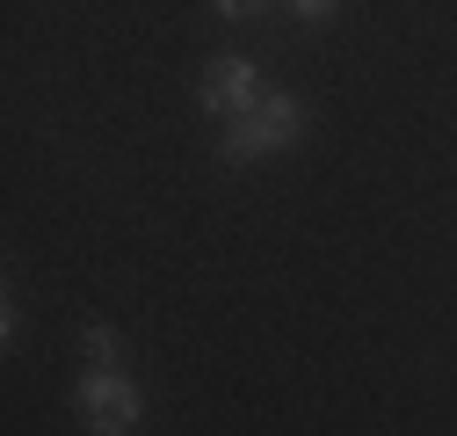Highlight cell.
<instances>
[{
	"label": "cell",
	"instance_id": "obj_6",
	"mask_svg": "<svg viewBox=\"0 0 457 436\" xmlns=\"http://www.w3.org/2000/svg\"><path fill=\"white\" fill-rule=\"evenodd\" d=\"M211 8H218V15H254L262 0H211Z\"/></svg>",
	"mask_w": 457,
	"mask_h": 436
},
{
	"label": "cell",
	"instance_id": "obj_3",
	"mask_svg": "<svg viewBox=\"0 0 457 436\" xmlns=\"http://www.w3.org/2000/svg\"><path fill=\"white\" fill-rule=\"evenodd\" d=\"M269 88H262V73L247 66V59H218L211 73H204V109L211 117H240V109H254Z\"/></svg>",
	"mask_w": 457,
	"mask_h": 436
},
{
	"label": "cell",
	"instance_id": "obj_4",
	"mask_svg": "<svg viewBox=\"0 0 457 436\" xmlns=\"http://www.w3.org/2000/svg\"><path fill=\"white\" fill-rule=\"evenodd\" d=\"M80 342H87V364H95V371H109V364H117V335H109V327H87Z\"/></svg>",
	"mask_w": 457,
	"mask_h": 436
},
{
	"label": "cell",
	"instance_id": "obj_2",
	"mask_svg": "<svg viewBox=\"0 0 457 436\" xmlns=\"http://www.w3.org/2000/svg\"><path fill=\"white\" fill-rule=\"evenodd\" d=\"M80 415H87V429L95 436H131L138 429V386L109 364V371H87L80 378Z\"/></svg>",
	"mask_w": 457,
	"mask_h": 436
},
{
	"label": "cell",
	"instance_id": "obj_5",
	"mask_svg": "<svg viewBox=\"0 0 457 436\" xmlns=\"http://www.w3.org/2000/svg\"><path fill=\"white\" fill-rule=\"evenodd\" d=\"M291 8H298V15H305V22H327V15H334V8H341V0H291Z\"/></svg>",
	"mask_w": 457,
	"mask_h": 436
},
{
	"label": "cell",
	"instance_id": "obj_1",
	"mask_svg": "<svg viewBox=\"0 0 457 436\" xmlns=\"http://www.w3.org/2000/svg\"><path fill=\"white\" fill-rule=\"evenodd\" d=\"M298 131H305V109L291 102V95H262L254 109H240L233 124H225V160H254V153H283V146H298Z\"/></svg>",
	"mask_w": 457,
	"mask_h": 436
}]
</instances>
